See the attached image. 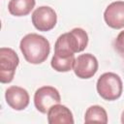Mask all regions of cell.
I'll return each instance as SVG.
<instances>
[{
  "instance_id": "12",
  "label": "cell",
  "mask_w": 124,
  "mask_h": 124,
  "mask_svg": "<svg viewBox=\"0 0 124 124\" xmlns=\"http://www.w3.org/2000/svg\"><path fill=\"white\" fill-rule=\"evenodd\" d=\"M84 122L85 123H108V113L106 109L98 105H94L89 107L84 115Z\"/></svg>"
},
{
  "instance_id": "6",
  "label": "cell",
  "mask_w": 124,
  "mask_h": 124,
  "mask_svg": "<svg viewBox=\"0 0 124 124\" xmlns=\"http://www.w3.org/2000/svg\"><path fill=\"white\" fill-rule=\"evenodd\" d=\"M57 22L55 11L48 6H41L32 14V23L34 27L43 32H46L54 28Z\"/></svg>"
},
{
  "instance_id": "10",
  "label": "cell",
  "mask_w": 124,
  "mask_h": 124,
  "mask_svg": "<svg viewBox=\"0 0 124 124\" xmlns=\"http://www.w3.org/2000/svg\"><path fill=\"white\" fill-rule=\"evenodd\" d=\"M47 122L49 124H73L75 121L72 111L66 106L56 104L47 111Z\"/></svg>"
},
{
  "instance_id": "7",
  "label": "cell",
  "mask_w": 124,
  "mask_h": 124,
  "mask_svg": "<svg viewBox=\"0 0 124 124\" xmlns=\"http://www.w3.org/2000/svg\"><path fill=\"white\" fill-rule=\"evenodd\" d=\"M98 67L99 63L97 58L91 53H84L76 58L73 70L78 78L87 79L92 78L97 73Z\"/></svg>"
},
{
  "instance_id": "5",
  "label": "cell",
  "mask_w": 124,
  "mask_h": 124,
  "mask_svg": "<svg viewBox=\"0 0 124 124\" xmlns=\"http://www.w3.org/2000/svg\"><path fill=\"white\" fill-rule=\"evenodd\" d=\"M61 102L59 91L52 86H42L34 94L35 108L42 113H47L48 109Z\"/></svg>"
},
{
  "instance_id": "8",
  "label": "cell",
  "mask_w": 124,
  "mask_h": 124,
  "mask_svg": "<svg viewBox=\"0 0 124 124\" xmlns=\"http://www.w3.org/2000/svg\"><path fill=\"white\" fill-rule=\"evenodd\" d=\"M7 104L15 110H22L29 105L30 97L26 89L19 86H10L5 92Z\"/></svg>"
},
{
  "instance_id": "14",
  "label": "cell",
  "mask_w": 124,
  "mask_h": 124,
  "mask_svg": "<svg viewBox=\"0 0 124 124\" xmlns=\"http://www.w3.org/2000/svg\"><path fill=\"white\" fill-rule=\"evenodd\" d=\"M114 47L118 53L124 55V30L121 31L114 40Z\"/></svg>"
},
{
  "instance_id": "3",
  "label": "cell",
  "mask_w": 124,
  "mask_h": 124,
  "mask_svg": "<svg viewBox=\"0 0 124 124\" xmlns=\"http://www.w3.org/2000/svg\"><path fill=\"white\" fill-rule=\"evenodd\" d=\"M98 94L107 101L118 99L123 90V83L120 77L114 73H104L100 76L96 84Z\"/></svg>"
},
{
  "instance_id": "15",
  "label": "cell",
  "mask_w": 124,
  "mask_h": 124,
  "mask_svg": "<svg viewBox=\"0 0 124 124\" xmlns=\"http://www.w3.org/2000/svg\"><path fill=\"white\" fill-rule=\"evenodd\" d=\"M121 123L124 124V110H123V112H122V114H121Z\"/></svg>"
},
{
  "instance_id": "1",
  "label": "cell",
  "mask_w": 124,
  "mask_h": 124,
  "mask_svg": "<svg viewBox=\"0 0 124 124\" xmlns=\"http://www.w3.org/2000/svg\"><path fill=\"white\" fill-rule=\"evenodd\" d=\"M19 48L27 62L30 64H41L46 60L50 51V45L44 36L30 33L21 39Z\"/></svg>"
},
{
  "instance_id": "11",
  "label": "cell",
  "mask_w": 124,
  "mask_h": 124,
  "mask_svg": "<svg viewBox=\"0 0 124 124\" xmlns=\"http://www.w3.org/2000/svg\"><path fill=\"white\" fill-rule=\"evenodd\" d=\"M36 0H10L8 4L9 13L15 16H24L31 13Z\"/></svg>"
},
{
  "instance_id": "2",
  "label": "cell",
  "mask_w": 124,
  "mask_h": 124,
  "mask_svg": "<svg viewBox=\"0 0 124 124\" xmlns=\"http://www.w3.org/2000/svg\"><path fill=\"white\" fill-rule=\"evenodd\" d=\"M88 44V35L82 28H74L70 32L60 35L54 45V53L75 55L85 49Z\"/></svg>"
},
{
  "instance_id": "13",
  "label": "cell",
  "mask_w": 124,
  "mask_h": 124,
  "mask_svg": "<svg viewBox=\"0 0 124 124\" xmlns=\"http://www.w3.org/2000/svg\"><path fill=\"white\" fill-rule=\"evenodd\" d=\"M75 55L73 56H60L53 54L50 65L51 67L60 73H66L73 69L74 63H75Z\"/></svg>"
},
{
  "instance_id": "4",
  "label": "cell",
  "mask_w": 124,
  "mask_h": 124,
  "mask_svg": "<svg viewBox=\"0 0 124 124\" xmlns=\"http://www.w3.org/2000/svg\"><path fill=\"white\" fill-rule=\"evenodd\" d=\"M19 64L16 52L10 47L0 48V81L9 83L14 79L16 70Z\"/></svg>"
},
{
  "instance_id": "9",
  "label": "cell",
  "mask_w": 124,
  "mask_h": 124,
  "mask_svg": "<svg viewBox=\"0 0 124 124\" xmlns=\"http://www.w3.org/2000/svg\"><path fill=\"white\" fill-rule=\"evenodd\" d=\"M104 19L108 26L113 29L124 27V1L110 3L104 12Z\"/></svg>"
}]
</instances>
